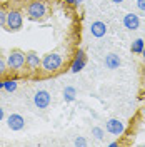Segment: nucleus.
Instances as JSON below:
<instances>
[{
    "label": "nucleus",
    "instance_id": "aec40b11",
    "mask_svg": "<svg viewBox=\"0 0 145 147\" xmlns=\"http://www.w3.org/2000/svg\"><path fill=\"white\" fill-rule=\"evenodd\" d=\"M137 9L145 12V0H137Z\"/></svg>",
    "mask_w": 145,
    "mask_h": 147
},
{
    "label": "nucleus",
    "instance_id": "412c9836",
    "mask_svg": "<svg viewBox=\"0 0 145 147\" xmlns=\"http://www.w3.org/2000/svg\"><path fill=\"white\" fill-rule=\"evenodd\" d=\"M3 115H5V112H3V109H2V107H0V122L3 120Z\"/></svg>",
    "mask_w": 145,
    "mask_h": 147
},
{
    "label": "nucleus",
    "instance_id": "bb28decb",
    "mask_svg": "<svg viewBox=\"0 0 145 147\" xmlns=\"http://www.w3.org/2000/svg\"><path fill=\"white\" fill-rule=\"evenodd\" d=\"M0 89H3V82H0Z\"/></svg>",
    "mask_w": 145,
    "mask_h": 147
},
{
    "label": "nucleus",
    "instance_id": "a211bd4d",
    "mask_svg": "<svg viewBox=\"0 0 145 147\" xmlns=\"http://www.w3.org/2000/svg\"><path fill=\"white\" fill-rule=\"evenodd\" d=\"M5 24H7V12L0 9V27H5Z\"/></svg>",
    "mask_w": 145,
    "mask_h": 147
},
{
    "label": "nucleus",
    "instance_id": "ddd939ff",
    "mask_svg": "<svg viewBox=\"0 0 145 147\" xmlns=\"http://www.w3.org/2000/svg\"><path fill=\"white\" fill-rule=\"evenodd\" d=\"M77 97V89L72 87V85H67L64 89V100L65 102H73Z\"/></svg>",
    "mask_w": 145,
    "mask_h": 147
},
{
    "label": "nucleus",
    "instance_id": "7ed1b4c3",
    "mask_svg": "<svg viewBox=\"0 0 145 147\" xmlns=\"http://www.w3.org/2000/svg\"><path fill=\"white\" fill-rule=\"evenodd\" d=\"M22 25H23V17H22V13L18 10H10V12H7V24H5L7 30L17 32V30L22 28Z\"/></svg>",
    "mask_w": 145,
    "mask_h": 147
},
{
    "label": "nucleus",
    "instance_id": "20e7f679",
    "mask_svg": "<svg viewBox=\"0 0 145 147\" xmlns=\"http://www.w3.org/2000/svg\"><path fill=\"white\" fill-rule=\"evenodd\" d=\"M7 65L10 70H20L25 65V54L22 50H12L7 57Z\"/></svg>",
    "mask_w": 145,
    "mask_h": 147
},
{
    "label": "nucleus",
    "instance_id": "4be33fe9",
    "mask_svg": "<svg viewBox=\"0 0 145 147\" xmlns=\"http://www.w3.org/2000/svg\"><path fill=\"white\" fill-rule=\"evenodd\" d=\"M110 2H113V3H122L124 0H110Z\"/></svg>",
    "mask_w": 145,
    "mask_h": 147
},
{
    "label": "nucleus",
    "instance_id": "9b49d317",
    "mask_svg": "<svg viewBox=\"0 0 145 147\" xmlns=\"http://www.w3.org/2000/svg\"><path fill=\"white\" fill-rule=\"evenodd\" d=\"M25 65L30 70H35L42 65V59L38 57L37 52H28V54H25Z\"/></svg>",
    "mask_w": 145,
    "mask_h": 147
},
{
    "label": "nucleus",
    "instance_id": "2eb2a0df",
    "mask_svg": "<svg viewBox=\"0 0 145 147\" xmlns=\"http://www.w3.org/2000/svg\"><path fill=\"white\" fill-rule=\"evenodd\" d=\"M3 89L7 92H15L17 90V80L15 79H5L3 80Z\"/></svg>",
    "mask_w": 145,
    "mask_h": 147
},
{
    "label": "nucleus",
    "instance_id": "5701e85b",
    "mask_svg": "<svg viewBox=\"0 0 145 147\" xmlns=\"http://www.w3.org/2000/svg\"><path fill=\"white\" fill-rule=\"evenodd\" d=\"M65 3H75V0H65Z\"/></svg>",
    "mask_w": 145,
    "mask_h": 147
},
{
    "label": "nucleus",
    "instance_id": "6e6552de",
    "mask_svg": "<svg viewBox=\"0 0 145 147\" xmlns=\"http://www.w3.org/2000/svg\"><path fill=\"white\" fill-rule=\"evenodd\" d=\"M7 125L12 130H22V129L25 127V119L20 114H10L9 117H7Z\"/></svg>",
    "mask_w": 145,
    "mask_h": 147
},
{
    "label": "nucleus",
    "instance_id": "4468645a",
    "mask_svg": "<svg viewBox=\"0 0 145 147\" xmlns=\"http://www.w3.org/2000/svg\"><path fill=\"white\" fill-rule=\"evenodd\" d=\"M144 47H145L144 38H135V40L132 42V45H130V50H132V54H142Z\"/></svg>",
    "mask_w": 145,
    "mask_h": 147
},
{
    "label": "nucleus",
    "instance_id": "f257e3e1",
    "mask_svg": "<svg viewBox=\"0 0 145 147\" xmlns=\"http://www.w3.org/2000/svg\"><path fill=\"white\" fill-rule=\"evenodd\" d=\"M62 64H64V59H62V55L57 54V52H52V54L45 55L42 59V69L45 72H57L62 67Z\"/></svg>",
    "mask_w": 145,
    "mask_h": 147
},
{
    "label": "nucleus",
    "instance_id": "f8f14e48",
    "mask_svg": "<svg viewBox=\"0 0 145 147\" xmlns=\"http://www.w3.org/2000/svg\"><path fill=\"white\" fill-rule=\"evenodd\" d=\"M103 62H105V67H107L109 70H115V69H118L120 64H122V60H120V57H118L117 54H107Z\"/></svg>",
    "mask_w": 145,
    "mask_h": 147
},
{
    "label": "nucleus",
    "instance_id": "1a4fd4ad",
    "mask_svg": "<svg viewBox=\"0 0 145 147\" xmlns=\"http://www.w3.org/2000/svg\"><path fill=\"white\" fill-rule=\"evenodd\" d=\"M124 27L127 28V30H137V28L140 27V18H138V15H135V13H127V15H124Z\"/></svg>",
    "mask_w": 145,
    "mask_h": 147
},
{
    "label": "nucleus",
    "instance_id": "a878e982",
    "mask_svg": "<svg viewBox=\"0 0 145 147\" xmlns=\"http://www.w3.org/2000/svg\"><path fill=\"white\" fill-rule=\"evenodd\" d=\"M142 115H144V117H145V107H144V110H142Z\"/></svg>",
    "mask_w": 145,
    "mask_h": 147
},
{
    "label": "nucleus",
    "instance_id": "393cba45",
    "mask_svg": "<svg viewBox=\"0 0 145 147\" xmlns=\"http://www.w3.org/2000/svg\"><path fill=\"white\" fill-rule=\"evenodd\" d=\"M82 2H83V0H75V3H77V5H79V3H82Z\"/></svg>",
    "mask_w": 145,
    "mask_h": 147
},
{
    "label": "nucleus",
    "instance_id": "39448f33",
    "mask_svg": "<svg viewBox=\"0 0 145 147\" xmlns=\"http://www.w3.org/2000/svg\"><path fill=\"white\" fill-rule=\"evenodd\" d=\"M50 102H52V97L47 90H37L34 94V105L37 109H47L50 105Z\"/></svg>",
    "mask_w": 145,
    "mask_h": 147
},
{
    "label": "nucleus",
    "instance_id": "f03ea898",
    "mask_svg": "<svg viewBox=\"0 0 145 147\" xmlns=\"http://www.w3.org/2000/svg\"><path fill=\"white\" fill-rule=\"evenodd\" d=\"M45 13H47V7L42 0H32V2L28 3V7H27L28 18H32V20H40V18L45 17Z\"/></svg>",
    "mask_w": 145,
    "mask_h": 147
},
{
    "label": "nucleus",
    "instance_id": "f3484780",
    "mask_svg": "<svg viewBox=\"0 0 145 147\" xmlns=\"http://www.w3.org/2000/svg\"><path fill=\"white\" fill-rule=\"evenodd\" d=\"M73 146H77V147H85V146H87V139L82 137V136H79V137L73 140Z\"/></svg>",
    "mask_w": 145,
    "mask_h": 147
},
{
    "label": "nucleus",
    "instance_id": "423d86ee",
    "mask_svg": "<svg viewBox=\"0 0 145 147\" xmlns=\"http://www.w3.org/2000/svg\"><path fill=\"white\" fill-rule=\"evenodd\" d=\"M87 64V55L83 50H79L77 54H75V59L72 60V64H70V72L72 74H79L80 70H83V67Z\"/></svg>",
    "mask_w": 145,
    "mask_h": 147
},
{
    "label": "nucleus",
    "instance_id": "b1692460",
    "mask_svg": "<svg viewBox=\"0 0 145 147\" xmlns=\"http://www.w3.org/2000/svg\"><path fill=\"white\" fill-rule=\"evenodd\" d=\"M142 57H144V60H145V47H144V50H142Z\"/></svg>",
    "mask_w": 145,
    "mask_h": 147
},
{
    "label": "nucleus",
    "instance_id": "6ab92c4d",
    "mask_svg": "<svg viewBox=\"0 0 145 147\" xmlns=\"http://www.w3.org/2000/svg\"><path fill=\"white\" fill-rule=\"evenodd\" d=\"M7 69H9V65H7V62L0 57V75H3V74L7 72Z\"/></svg>",
    "mask_w": 145,
    "mask_h": 147
},
{
    "label": "nucleus",
    "instance_id": "9d476101",
    "mask_svg": "<svg viewBox=\"0 0 145 147\" xmlns=\"http://www.w3.org/2000/svg\"><path fill=\"white\" fill-rule=\"evenodd\" d=\"M90 34L93 37H97V38H102V37L107 34V24L102 22V20H95V22H92Z\"/></svg>",
    "mask_w": 145,
    "mask_h": 147
},
{
    "label": "nucleus",
    "instance_id": "0eeeda50",
    "mask_svg": "<svg viewBox=\"0 0 145 147\" xmlns=\"http://www.w3.org/2000/svg\"><path fill=\"white\" fill-rule=\"evenodd\" d=\"M105 130L113 134V136H122L125 132V124L120 119H109L105 124Z\"/></svg>",
    "mask_w": 145,
    "mask_h": 147
},
{
    "label": "nucleus",
    "instance_id": "dca6fc26",
    "mask_svg": "<svg viewBox=\"0 0 145 147\" xmlns=\"http://www.w3.org/2000/svg\"><path fill=\"white\" fill-rule=\"evenodd\" d=\"M92 136L97 139V140H102L103 136H105V130H103L102 127H93L92 129Z\"/></svg>",
    "mask_w": 145,
    "mask_h": 147
}]
</instances>
